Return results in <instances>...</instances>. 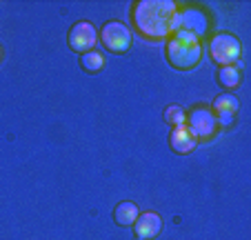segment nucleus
Here are the masks:
<instances>
[{
  "label": "nucleus",
  "mask_w": 251,
  "mask_h": 240,
  "mask_svg": "<svg viewBox=\"0 0 251 240\" xmlns=\"http://www.w3.org/2000/svg\"><path fill=\"white\" fill-rule=\"evenodd\" d=\"M0 58H2V47H0Z\"/></svg>",
  "instance_id": "15"
},
{
  "label": "nucleus",
  "mask_w": 251,
  "mask_h": 240,
  "mask_svg": "<svg viewBox=\"0 0 251 240\" xmlns=\"http://www.w3.org/2000/svg\"><path fill=\"white\" fill-rule=\"evenodd\" d=\"M165 56L174 69L189 71L198 67L200 58H202V43L187 31H176L167 38Z\"/></svg>",
  "instance_id": "3"
},
{
  "label": "nucleus",
  "mask_w": 251,
  "mask_h": 240,
  "mask_svg": "<svg viewBox=\"0 0 251 240\" xmlns=\"http://www.w3.org/2000/svg\"><path fill=\"white\" fill-rule=\"evenodd\" d=\"M67 43H69L71 52H76L82 56V53H87V52H94L96 43H98V31H96V27L91 23L80 20V23H76L69 29Z\"/></svg>",
  "instance_id": "7"
},
{
  "label": "nucleus",
  "mask_w": 251,
  "mask_h": 240,
  "mask_svg": "<svg viewBox=\"0 0 251 240\" xmlns=\"http://www.w3.org/2000/svg\"><path fill=\"white\" fill-rule=\"evenodd\" d=\"M209 56L216 65L227 67L236 65L242 58V43L240 38L229 31H218L209 38Z\"/></svg>",
  "instance_id": "4"
},
{
  "label": "nucleus",
  "mask_w": 251,
  "mask_h": 240,
  "mask_svg": "<svg viewBox=\"0 0 251 240\" xmlns=\"http://www.w3.org/2000/svg\"><path fill=\"white\" fill-rule=\"evenodd\" d=\"M138 216H140V209H138V205L131 203V200H123V203H118L114 209V220H116V225H120V227H131L133 222L138 220Z\"/></svg>",
  "instance_id": "10"
},
{
  "label": "nucleus",
  "mask_w": 251,
  "mask_h": 240,
  "mask_svg": "<svg viewBox=\"0 0 251 240\" xmlns=\"http://www.w3.org/2000/svg\"><path fill=\"white\" fill-rule=\"evenodd\" d=\"M98 40L102 43V47L107 49L109 53H127L131 49V29L127 27L125 23L120 20H109V23H104L98 31Z\"/></svg>",
  "instance_id": "5"
},
{
  "label": "nucleus",
  "mask_w": 251,
  "mask_h": 240,
  "mask_svg": "<svg viewBox=\"0 0 251 240\" xmlns=\"http://www.w3.org/2000/svg\"><path fill=\"white\" fill-rule=\"evenodd\" d=\"M80 67L87 71V74H98V71H102L104 67V56L100 52H87L80 56Z\"/></svg>",
  "instance_id": "13"
},
{
  "label": "nucleus",
  "mask_w": 251,
  "mask_h": 240,
  "mask_svg": "<svg viewBox=\"0 0 251 240\" xmlns=\"http://www.w3.org/2000/svg\"><path fill=\"white\" fill-rule=\"evenodd\" d=\"M178 9L176 0H136L131 5V27L149 43L171 36V20Z\"/></svg>",
  "instance_id": "1"
},
{
  "label": "nucleus",
  "mask_w": 251,
  "mask_h": 240,
  "mask_svg": "<svg viewBox=\"0 0 251 240\" xmlns=\"http://www.w3.org/2000/svg\"><path fill=\"white\" fill-rule=\"evenodd\" d=\"M162 116H165V123H169L171 127H182V125L187 123V111L180 105H169V107H165Z\"/></svg>",
  "instance_id": "14"
},
{
  "label": "nucleus",
  "mask_w": 251,
  "mask_h": 240,
  "mask_svg": "<svg viewBox=\"0 0 251 240\" xmlns=\"http://www.w3.org/2000/svg\"><path fill=\"white\" fill-rule=\"evenodd\" d=\"M185 127L189 129V133L194 136L196 142L211 140V138L216 136V129H218L216 113H213L211 107H207V105H198V107H194L191 111H187Z\"/></svg>",
  "instance_id": "6"
},
{
  "label": "nucleus",
  "mask_w": 251,
  "mask_h": 240,
  "mask_svg": "<svg viewBox=\"0 0 251 240\" xmlns=\"http://www.w3.org/2000/svg\"><path fill=\"white\" fill-rule=\"evenodd\" d=\"M176 31H187L191 36H196L202 43L204 38L211 36L213 31V16L200 2H185V5H178L171 20V33Z\"/></svg>",
  "instance_id": "2"
},
{
  "label": "nucleus",
  "mask_w": 251,
  "mask_h": 240,
  "mask_svg": "<svg viewBox=\"0 0 251 240\" xmlns=\"http://www.w3.org/2000/svg\"><path fill=\"white\" fill-rule=\"evenodd\" d=\"M218 82L220 87L225 89H238L242 82V74L236 65H227V67H220L218 69Z\"/></svg>",
  "instance_id": "12"
},
{
  "label": "nucleus",
  "mask_w": 251,
  "mask_h": 240,
  "mask_svg": "<svg viewBox=\"0 0 251 240\" xmlns=\"http://www.w3.org/2000/svg\"><path fill=\"white\" fill-rule=\"evenodd\" d=\"M133 234L138 240H153L162 231V218L156 212H145L133 222Z\"/></svg>",
  "instance_id": "8"
},
{
  "label": "nucleus",
  "mask_w": 251,
  "mask_h": 240,
  "mask_svg": "<svg viewBox=\"0 0 251 240\" xmlns=\"http://www.w3.org/2000/svg\"><path fill=\"white\" fill-rule=\"evenodd\" d=\"M238 109H240V103H238V98L233 94L216 96V100H213V105H211V111L216 113V116H229V118H233L238 113Z\"/></svg>",
  "instance_id": "11"
},
{
  "label": "nucleus",
  "mask_w": 251,
  "mask_h": 240,
  "mask_svg": "<svg viewBox=\"0 0 251 240\" xmlns=\"http://www.w3.org/2000/svg\"><path fill=\"white\" fill-rule=\"evenodd\" d=\"M196 145L198 142L194 140V136L189 133V129L182 125V127H174L169 133V147L176 151V154H180V156H187L191 154V151L196 149Z\"/></svg>",
  "instance_id": "9"
}]
</instances>
